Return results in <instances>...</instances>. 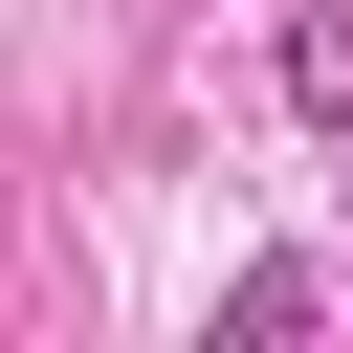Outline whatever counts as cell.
<instances>
[{"mask_svg":"<svg viewBox=\"0 0 353 353\" xmlns=\"http://www.w3.org/2000/svg\"><path fill=\"white\" fill-rule=\"evenodd\" d=\"M287 110H309V132H353V0H309V22H287Z\"/></svg>","mask_w":353,"mask_h":353,"instance_id":"2","label":"cell"},{"mask_svg":"<svg viewBox=\"0 0 353 353\" xmlns=\"http://www.w3.org/2000/svg\"><path fill=\"white\" fill-rule=\"evenodd\" d=\"M309 309H331V287H309V265H243V287H221V309H199V353H287V331H309Z\"/></svg>","mask_w":353,"mask_h":353,"instance_id":"1","label":"cell"}]
</instances>
